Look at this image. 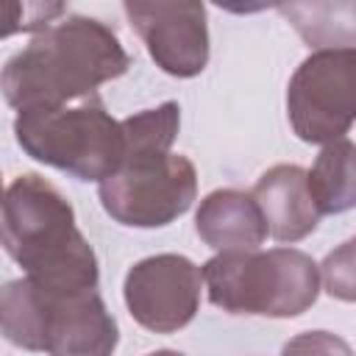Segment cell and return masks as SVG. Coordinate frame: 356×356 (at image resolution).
I'll return each mask as SVG.
<instances>
[{
	"instance_id": "obj_1",
	"label": "cell",
	"mask_w": 356,
	"mask_h": 356,
	"mask_svg": "<svg viewBox=\"0 0 356 356\" xmlns=\"http://www.w3.org/2000/svg\"><path fill=\"white\" fill-rule=\"evenodd\" d=\"M128 67L131 56L106 22L67 14L3 64L0 92L17 111L53 108L95 95Z\"/></svg>"
},
{
	"instance_id": "obj_2",
	"label": "cell",
	"mask_w": 356,
	"mask_h": 356,
	"mask_svg": "<svg viewBox=\"0 0 356 356\" xmlns=\"http://www.w3.org/2000/svg\"><path fill=\"white\" fill-rule=\"evenodd\" d=\"M0 245L28 278L58 292L97 289V256L70 200L42 175L14 178L0 203Z\"/></svg>"
},
{
	"instance_id": "obj_3",
	"label": "cell",
	"mask_w": 356,
	"mask_h": 356,
	"mask_svg": "<svg viewBox=\"0 0 356 356\" xmlns=\"http://www.w3.org/2000/svg\"><path fill=\"white\" fill-rule=\"evenodd\" d=\"M209 300L228 314L298 317L320 295V267L298 248L222 250L200 267Z\"/></svg>"
},
{
	"instance_id": "obj_4",
	"label": "cell",
	"mask_w": 356,
	"mask_h": 356,
	"mask_svg": "<svg viewBox=\"0 0 356 356\" xmlns=\"http://www.w3.org/2000/svg\"><path fill=\"white\" fill-rule=\"evenodd\" d=\"M14 136L33 161L78 181H106L120 170L125 156L120 120L106 111L97 92L53 108L19 111Z\"/></svg>"
},
{
	"instance_id": "obj_5",
	"label": "cell",
	"mask_w": 356,
	"mask_h": 356,
	"mask_svg": "<svg viewBox=\"0 0 356 356\" xmlns=\"http://www.w3.org/2000/svg\"><path fill=\"white\" fill-rule=\"evenodd\" d=\"M197 195V170L181 153L122 164L100 181L106 214L128 228H161L189 211Z\"/></svg>"
},
{
	"instance_id": "obj_6",
	"label": "cell",
	"mask_w": 356,
	"mask_h": 356,
	"mask_svg": "<svg viewBox=\"0 0 356 356\" xmlns=\"http://www.w3.org/2000/svg\"><path fill=\"white\" fill-rule=\"evenodd\" d=\"M356 114V50H314L286 86V117L298 139L331 145L342 139Z\"/></svg>"
},
{
	"instance_id": "obj_7",
	"label": "cell",
	"mask_w": 356,
	"mask_h": 356,
	"mask_svg": "<svg viewBox=\"0 0 356 356\" xmlns=\"http://www.w3.org/2000/svg\"><path fill=\"white\" fill-rule=\"evenodd\" d=\"M200 267L181 253H156L136 261L122 284L131 317L153 334H175L200 309Z\"/></svg>"
},
{
	"instance_id": "obj_8",
	"label": "cell",
	"mask_w": 356,
	"mask_h": 356,
	"mask_svg": "<svg viewBox=\"0 0 356 356\" xmlns=\"http://www.w3.org/2000/svg\"><path fill=\"white\" fill-rule=\"evenodd\" d=\"M122 11L161 72L172 78H195L206 70L209 25H206L203 3L128 0Z\"/></svg>"
},
{
	"instance_id": "obj_9",
	"label": "cell",
	"mask_w": 356,
	"mask_h": 356,
	"mask_svg": "<svg viewBox=\"0 0 356 356\" xmlns=\"http://www.w3.org/2000/svg\"><path fill=\"white\" fill-rule=\"evenodd\" d=\"M120 342L117 320L97 289L50 295L42 353L47 356H114Z\"/></svg>"
},
{
	"instance_id": "obj_10",
	"label": "cell",
	"mask_w": 356,
	"mask_h": 356,
	"mask_svg": "<svg viewBox=\"0 0 356 356\" xmlns=\"http://www.w3.org/2000/svg\"><path fill=\"white\" fill-rule=\"evenodd\" d=\"M250 197L264 217L267 236H273L275 242H300L320 222L306 186V170L298 164H275L261 172L256 186L250 189Z\"/></svg>"
},
{
	"instance_id": "obj_11",
	"label": "cell",
	"mask_w": 356,
	"mask_h": 356,
	"mask_svg": "<svg viewBox=\"0 0 356 356\" xmlns=\"http://www.w3.org/2000/svg\"><path fill=\"white\" fill-rule=\"evenodd\" d=\"M197 236L214 250H259L267 239L264 217L242 189H214L209 192L195 214Z\"/></svg>"
},
{
	"instance_id": "obj_12",
	"label": "cell",
	"mask_w": 356,
	"mask_h": 356,
	"mask_svg": "<svg viewBox=\"0 0 356 356\" xmlns=\"http://www.w3.org/2000/svg\"><path fill=\"white\" fill-rule=\"evenodd\" d=\"M306 186L317 214H345L356 203V147L348 136L323 145L312 170L306 172Z\"/></svg>"
},
{
	"instance_id": "obj_13",
	"label": "cell",
	"mask_w": 356,
	"mask_h": 356,
	"mask_svg": "<svg viewBox=\"0 0 356 356\" xmlns=\"http://www.w3.org/2000/svg\"><path fill=\"white\" fill-rule=\"evenodd\" d=\"M50 295L53 289L36 284L28 275L6 281L0 286V334L22 350L42 353Z\"/></svg>"
},
{
	"instance_id": "obj_14",
	"label": "cell",
	"mask_w": 356,
	"mask_h": 356,
	"mask_svg": "<svg viewBox=\"0 0 356 356\" xmlns=\"http://www.w3.org/2000/svg\"><path fill=\"white\" fill-rule=\"evenodd\" d=\"M178 125H181V108L175 100H167L156 108H145L139 114L120 120L122 142H125L122 164L167 156L178 136Z\"/></svg>"
},
{
	"instance_id": "obj_15",
	"label": "cell",
	"mask_w": 356,
	"mask_h": 356,
	"mask_svg": "<svg viewBox=\"0 0 356 356\" xmlns=\"http://www.w3.org/2000/svg\"><path fill=\"white\" fill-rule=\"evenodd\" d=\"M67 14L64 3L42 0H0V39L14 33H39Z\"/></svg>"
},
{
	"instance_id": "obj_16",
	"label": "cell",
	"mask_w": 356,
	"mask_h": 356,
	"mask_svg": "<svg viewBox=\"0 0 356 356\" xmlns=\"http://www.w3.org/2000/svg\"><path fill=\"white\" fill-rule=\"evenodd\" d=\"M320 284H325V292L339 300H353V239H348L339 250L328 253L320 267Z\"/></svg>"
},
{
	"instance_id": "obj_17",
	"label": "cell",
	"mask_w": 356,
	"mask_h": 356,
	"mask_svg": "<svg viewBox=\"0 0 356 356\" xmlns=\"http://www.w3.org/2000/svg\"><path fill=\"white\" fill-rule=\"evenodd\" d=\"M281 356H353V350L331 331H303L281 348Z\"/></svg>"
},
{
	"instance_id": "obj_18",
	"label": "cell",
	"mask_w": 356,
	"mask_h": 356,
	"mask_svg": "<svg viewBox=\"0 0 356 356\" xmlns=\"http://www.w3.org/2000/svg\"><path fill=\"white\" fill-rule=\"evenodd\" d=\"M147 356H184V353L170 350V348H161V350H153V353H147Z\"/></svg>"
},
{
	"instance_id": "obj_19",
	"label": "cell",
	"mask_w": 356,
	"mask_h": 356,
	"mask_svg": "<svg viewBox=\"0 0 356 356\" xmlns=\"http://www.w3.org/2000/svg\"><path fill=\"white\" fill-rule=\"evenodd\" d=\"M3 195H6V192H3V175H0V203H3Z\"/></svg>"
}]
</instances>
